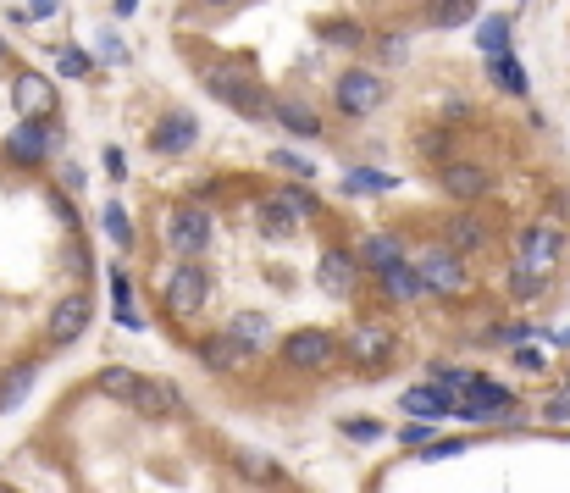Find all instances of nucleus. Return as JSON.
I'll return each mask as SVG.
<instances>
[{
	"mask_svg": "<svg viewBox=\"0 0 570 493\" xmlns=\"http://www.w3.org/2000/svg\"><path fill=\"white\" fill-rule=\"evenodd\" d=\"M333 100H338L344 117H371V111L388 100V84H382V73H371V67H349L333 84Z\"/></svg>",
	"mask_w": 570,
	"mask_h": 493,
	"instance_id": "2",
	"label": "nucleus"
},
{
	"mask_svg": "<svg viewBox=\"0 0 570 493\" xmlns=\"http://www.w3.org/2000/svg\"><path fill=\"white\" fill-rule=\"evenodd\" d=\"M167 244L178 250V261H200L205 244H211V217H205V205H178V211H172Z\"/></svg>",
	"mask_w": 570,
	"mask_h": 493,
	"instance_id": "5",
	"label": "nucleus"
},
{
	"mask_svg": "<svg viewBox=\"0 0 570 493\" xmlns=\"http://www.w3.org/2000/svg\"><path fill=\"white\" fill-rule=\"evenodd\" d=\"M399 410H404V416H416V421H427V427H432V421H443V416H454V405H449V399H443L432 383L404 388V394H399Z\"/></svg>",
	"mask_w": 570,
	"mask_h": 493,
	"instance_id": "16",
	"label": "nucleus"
},
{
	"mask_svg": "<svg viewBox=\"0 0 570 493\" xmlns=\"http://www.w3.org/2000/svg\"><path fill=\"white\" fill-rule=\"evenodd\" d=\"M12 106L23 111V122H39L45 111H56V84L45 73H17L12 78Z\"/></svg>",
	"mask_w": 570,
	"mask_h": 493,
	"instance_id": "10",
	"label": "nucleus"
},
{
	"mask_svg": "<svg viewBox=\"0 0 570 493\" xmlns=\"http://www.w3.org/2000/svg\"><path fill=\"white\" fill-rule=\"evenodd\" d=\"M106 228H111V239H117V244H133V228H128V211H122L117 200L106 205Z\"/></svg>",
	"mask_w": 570,
	"mask_h": 493,
	"instance_id": "36",
	"label": "nucleus"
},
{
	"mask_svg": "<svg viewBox=\"0 0 570 493\" xmlns=\"http://www.w3.org/2000/svg\"><path fill=\"white\" fill-rule=\"evenodd\" d=\"M404 50H410V39H399V34H388V39H382V56H388V61H399Z\"/></svg>",
	"mask_w": 570,
	"mask_h": 493,
	"instance_id": "45",
	"label": "nucleus"
},
{
	"mask_svg": "<svg viewBox=\"0 0 570 493\" xmlns=\"http://www.w3.org/2000/svg\"><path fill=\"white\" fill-rule=\"evenodd\" d=\"M227 338H233V344H244L255 355V349H266L272 344V322H266L261 311H238V316H227V327H222Z\"/></svg>",
	"mask_w": 570,
	"mask_h": 493,
	"instance_id": "18",
	"label": "nucleus"
},
{
	"mask_svg": "<svg viewBox=\"0 0 570 493\" xmlns=\"http://www.w3.org/2000/svg\"><path fill=\"white\" fill-rule=\"evenodd\" d=\"M50 139H56V133H45L39 122H17V128H12V139H6V156H12V161H23V167H34V161H45Z\"/></svg>",
	"mask_w": 570,
	"mask_h": 493,
	"instance_id": "17",
	"label": "nucleus"
},
{
	"mask_svg": "<svg viewBox=\"0 0 570 493\" xmlns=\"http://www.w3.org/2000/svg\"><path fill=\"white\" fill-rule=\"evenodd\" d=\"M283 361L294 366V372H321V366L338 355V344H333V333L327 327H294V333L283 338Z\"/></svg>",
	"mask_w": 570,
	"mask_h": 493,
	"instance_id": "3",
	"label": "nucleus"
},
{
	"mask_svg": "<svg viewBox=\"0 0 570 493\" xmlns=\"http://www.w3.org/2000/svg\"><path fill=\"white\" fill-rule=\"evenodd\" d=\"M200 84L211 89V95L222 100V106H233L238 117H250V122L272 117V100L261 95V84H255L250 73H238V67H205Z\"/></svg>",
	"mask_w": 570,
	"mask_h": 493,
	"instance_id": "1",
	"label": "nucleus"
},
{
	"mask_svg": "<svg viewBox=\"0 0 570 493\" xmlns=\"http://www.w3.org/2000/svg\"><path fill=\"white\" fill-rule=\"evenodd\" d=\"M487 183H493V178H487L482 167H471V161H449V167L438 172V189L454 194V200H482Z\"/></svg>",
	"mask_w": 570,
	"mask_h": 493,
	"instance_id": "15",
	"label": "nucleus"
},
{
	"mask_svg": "<svg viewBox=\"0 0 570 493\" xmlns=\"http://www.w3.org/2000/svg\"><path fill=\"white\" fill-rule=\"evenodd\" d=\"M194 139H200V122H194L189 111H167L150 133V150L155 156H178V150H189Z\"/></svg>",
	"mask_w": 570,
	"mask_h": 493,
	"instance_id": "13",
	"label": "nucleus"
},
{
	"mask_svg": "<svg viewBox=\"0 0 570 493\" xmlns=\"http://www.w3.org/2000/svg\"><path fill=\"white\" fill-rule=\"evenodd\" d=\"M399 444H410V449H427V444H432V427H427V421H416V427H404V433H399Z\"/></svg>",
	"mask_w": 570,
	"mask_h": 493,
	"instance_id": "40",
	"label": "nucleus"
},
{
	"mask_svg": "<svg viewBox=\"0 0 570 493\" xmlns=\"http://www.w3.org/2000/svg\"><path fill=\"white\" fill-rule=\"evenodd\" d=\"M344 433L349 438H366V444H371V438H382V427H377V421H344Z\"/></svg>",
	"mask_w": 570,
	"mask_h": 493,
	"instance_id": "44",
	"label": "nucleus"
},
{
	"mask_svg": "<svg viewBox=\"0 0 570 493\" xmlns=\"http://www.w3.org/2000/svg\"><path fill=\"white\" fill-rule=\"evenodd\" d=\"M89 316H95L89 294H61V300L50 305V344H72V338L89 327Z\"/></svg>",
	"mask_w": 570,
	"mask_h": 493,
	"instance_id": "11",
	"label": "nucleus"
},
{
	"mask_svg": "<svg viewBox=\"0 0 570 493\" xmlns=\"http://www.w3.org/2000/svg\"><path fill=\"white\" fill-rule=\"evenodd\" d=\"M89 61H95L89 50H78V45H61V50H56V73H61V78H89Z\"/></svg>",
	"mask_w": 570,
	"mask_h": 493,
	"instance_id": "32",
	"label": "nucleus"
},
{
	"mask_svg": "<svg viewBox=\"0 0 570 493\" xmlns=\"http://www.w3.org/2000/svg\"><path fill=\"white\" fill-rule=\"evenodd\" d=\"M476 17V0H432L427 6V23L432 28H465Z\"/></svg>",
	"mask_w": 570,
	"mask_h": 493,
	"instance_id": "23",
	"label": "nucleus"
},
{
	"mask_svg": "<svg viewBox=\"0 0 570 493\" xmlns=\"http://www.w3.org/2000/svg\"><path fill=\"white\" fill-rule=\"evenodd\" d=\"M238 471H244V477H255V482H277V477H283V471L266 466L261 455H238Z\"/></svg>",
	"mask_w": 570,
	"mask_h": 493,
	"instance_id": "37",
	"label": "nucleus"
},
{
	"mask_svg": "<svg viewBox=\"0 0 570 493\" xmlns=\"http://www.w3.org/2000/svg\"><path fill=\"white\" fill-rule=\"evenodd\" d=\"M111 294H117V322L128 327V333H139L144 316L133 311V289H128V277H122V272H111Z\"/></svg>",
	"mask_w": 570,
	"mask_h": 493,
	"instance_id": "31",
	"label": "nucleus"
},
{
	"mask_svg": "<svg viewBox=\"0 0 570 493\" xmlns=\"http://www.w3.org/2000/svg\"><path fill=\"white\" fill-rule=\"evenodd\" d=\"M272 200L277 205H283V211H288V217H316V211H321V200H316V194H310V189H299V183H288V189H277L272 194Z\"/></svg>",
	"mask_w": 570,
	"mask_h": 493,
	"instance_id": "27",
	"label": "nucleus"
},
{
	"mask_svg": "<svg viewBox=\"0 0 570 493\" xmlns=\"http://www.w3.org/2000/svg\"><path fill=\"white\" fill-rule=\"evenodd\" d=\"M272 167H283L288 178H316V161L299 156V150H288V145H277V150H272Z\"/></svg>",
	"mask_w": 570,
	"mask_h": 493,
	"instance_id": "33",
	"label": "nucleus"
},
{
	"mask_svg": "<svg viewBox=\"0 0 570 493\" xmlns=\"http://www.w3.org/2000/svg\"><path fill=\"white\" fill-rule=\"evenodd\" d=\"M476 45H482L487 56H499V50H510V17H499V12H493L482 28H476Z\"/></svg>",
	"mask_w": 570,
	"mask_h": 493,
	"instance_id": "30",
	"label": "nucleus"
},
{
	"mask_svg": "<svg viewBox=\"0 0 570 493\" xmlns=\"http://www.w3.org/2000/svg\"><path fill=\"white\" fill-rule=\"evenodd\" d=\"M95 388H100L106 399H117V405H128L133 388H139V372H133V366H106V372L95 377Z\"/></svg>",
	"mask_w": 570,
	"mask_h": 493,
	"instance_id": "22",
	"label": "nucleus"
},
{
	"mask_svg": "<svg viewBox=\"0 0 570 493\" xmlns=\"http://www.w3.org/2000/svg\"><path fill=\"white\" fill-rule=\"evenodd\" d=\"M526 333H532V327H526V322H510V327H504V333H499V338H504V344H521V338H526Z\"/></svg>",
	"mask_w": 570,
	"mask_h": 493,
	"instance_id": "46",
	"label": "nucleus"
},
{
	"mask_svg": "<svg viewBox=\"0 0 570 493\" xmlns=\"http://www.w3.org/2000/svg\"><path fill=\"white\" fill-rule=\"evenodd\" d=\"M23 12H28V23H39V17H56L61 12V0H28Z\"/></svg>",
	"mask_w": 570,
	"mask_h": 493,
	"instance_id": "42",
	"label": "nucleus"
},
{
	"mask_svg": "<svg viewBox=\"0 0 570 493\" xmlns=\"http://www.w3.org/2000/svg\"><path fill=\"white\" fill-rule=\"evenodd\" d=\"M211 294V277H205L200 261H178V272L167 277V311L172 316H194Z\"/></svg>",
	"mask_w": 570,
	"mask_h": 493,
	"instance_id": "7",
	"label": "nucleus"
},
{
	"mask_svg": "<svg viewBox=\"0 0 570 493\" xmlns=\"http://www.w3.org/2000/svg\"><path fill=\"white\" fill-rule=\"evenodd\" d=\"M316 283L333 300H344V294H355V283H360V266H355V255H344V250H327L316 261Z\"/></svg>",
	"mask_w": 570,
	"mask_h": 493,
	"instance_id": "14",
	"label": "nucleus"
},
{
	"mask_svg": "<svg viewBox=\"0 0 570 493\" xmlns=\"http://www.w3.org/2000/svg\"><path fill=\"white\" fill-rule=\"evenodd\" d=\"M100 50H106V56H111V61H122V56H128V50H122V39H111V34H106V39H100Z\"/></svg>",
	"mask_w": 570,
	"mask_h": 493,
	"instance_id": "47",
	"label": "nucleus"
},
{
	"mask_svg": "<svg viewBox=\"0 0 570 493\" xmlns=\"http://www.w3.org/2000/svg\"><path fill=\"white\" fill-rule=\"evenodd\" d=\"M238 361H250V349L233 344L227 333H216L211 344H205V366H211V372H227V366H238Z\"/></svg>",
	"mask_w": 570,
	"mask_h": 493,
	"instance_id": "26",
	"label": "nucleus"
},
{
	"mask_svg": "<svg viewBox=\"0 0 570 493\" xmlns=\"http://www.w3.org/2000/svg\"><path fill=\"white\" fill-rule=\"evenodd\" d=\"M416 272H421V283L438 289V294H465V266H460V255H449V250H427L416 261Z\"/></svg>",
	"mask_w": 570,
	"mask_h": 493,
	"instance_id": "12",
	"label": "nucleus"
},
{
	"mask_svg": "<svg viewBox=\"0 0 570 493\" xmlns=\"http://www.w3.org/2000/svg\"><path fill=\"white\" fill-rule=\"evenodd\" d=\"M510 294H515V300H537V294H543V277H532V272L515 266V272H510Z\"/></svg>",
	"mask_w": 570,
	"mask_h": 493,
	"instance_id": "35",
	"label": "nucleus"
},
{
	"mask_svg": "<svg viewBox=\"0 0 570 493\" xmlns=\"http://www.w3.org/2000/svg\"><path fill=\"white\" fill-rule=\"evenodd\" d=\"M543 416H548V421H570V383L559 388V394L543 399Z\"/></svg>",
	"mask_w": 570,
	"mask_h": 493,
	"instance_id": "38",
	"label": "nucleus"
},
{
	"mask_svg": "<svg viewBox=\"0 0 570 493\" xmlns=\"http://www.w3.org/2000/svg\"><path fill=\"white\" fill-rule=\"evenodd\" d=\"M482 233H487V228H482L476 217H454V222H449V239L460 244V250H476V244H482Z\"/></svg>",
	"mask_w": 570,
	"mask_h": 493,
	"instance_id": "34",
	"label": "nucleus"
},
{
	"mask_svg": "<svg viewBox=\"0 0 570 493\" xmlns=\"http://www.w3.org/2000/svg\"><path fill=\"white\" fill-rule=\"evenodd\" d=\"M393 349H399V333H393L388 322H360L355 333H349V361H355L360 372H382V366L393 361Z\"/></svg>",
	"mask_w": 570,
	"mask_h": 493,
	"instance_id": "4",
	"label": "nucleus"
},
{
	"mask_svg": "<svg viewBox=\"0 0 570 493\" xmlns=\"http://www.w3.org/2000/svg\"><path fill=\"white\" fill-rule=\"evenodd\" d=\"M443 122H465V100H449V106H443Z\"/></svg>",
	"mask_w": 570,
	"mask_h": 493,
	"instance_id": "48",
	"label": "nucleus"
},
{
	"mask_svg": "<svg viewBox=\"0 0 570 493\" xmlns=\"http://www.w3.org/2000/svg\"><path fill=\"white\" fill-rule=\"evenodd\" d=\"M454 416H465V421H499V416H515V394L482 377V383H476L471 394L454 405Z\"/></svg>",
	"mask_w": 570,
	"mask_h": 493,
	"instance_id": "9",
	"label": "nucleus"
},
{
	"mask_svg": "<svg viewBox=\"0 0 570 493\" xmlns=\"http://www.w3.org/2000/svg\"><path fill=\"white\" fill-rule=\"evenodd\" d=\"M272 117L283 122L288 133H299V139H321V117L310 106H299V100H272Z\"/></svg>",
	"mask_w": 570,
	"mask_h": 493,
	"instance_id": "19",
	"label": "nucleus"
},
{
	"mask_svg": "<svg viewBox=\"0 0 570 493\" xmlns=\"http://www.w3.org/2000/svg\"><path fill=\"white\" fill-rule=\"evenodd\" d=\"M515 366H521V372H543V349H515Z\"/></svg>",
	"mask_w": 570,
	"mask_h": 493,
	"instance_id": "41",
	"label": "nucleus"
},
{
	"mask_svg": "<svg viewBox=\"0 0 570 493\" xmlns=\"http://www.w3.org/2000/svg\"><path fill=\"white\" fill-rule=\"evenodd\" d=\"M255 228H261L266 239H294V217H288L277 200H261V205H255Z\"/></svg>",
	"mask_w": 570,
	"mask_h": 493,
	"instance_id": "24",
	"label": "nucleus"
},
{
	"mask_svg": "<svg viewBox=\"0 0 570 493\" xmlns=\"http://www.w3.org/2000/svg\"><path fill=\"white\" fill-rule=\"evenodd\" d=\"M128 410H133V416H144V421H172V416H183V394H178L172 383L139 377V388H133Z\"/></svg>",
	"mask_w": 570,
	"mask_h": 493,
	"instance_id": "8",
	"label": "nucleus"
},
{
	"mask_svg": "<svg viewBox=\"0 0 570 493\" xmlns=\"http://www.w3.org/2000/svg\"><path fill=\"white\" fill-rule=\"evenodd\" d=\"M382 289H388L393 300H421V294H427V283H421V272L410 261H399V266H388V272H382Z\"/></svg>",
	"mask_w": 570,
	"mask_h": 493,
	"instance_id": "20",
	"label": "nucleus"
},
{
	"mask_svg": "<svg viewBox=\"0 0 570 493\" xmlns=\"http://www.w3.org/2000/svg\"><path fill=\"white\" fill-rule=\"evenodd\" d=\"M133 6H139V0H117V17H133Z\"/></svg>",
	"mask_w": 570,
	"mask_h": 493,
	"instance_id": "49",
	"label": "nucleus"
},
{
	"mask_svg": "<svg viewBox=\"0 0 570 493\" xmlns=\"http://www.w3.org/2000/svg\"><path fill=\"white\" fill-rule=\"evenodd\" d=\"M388 189H393V178H388V172H371V167L344 172V194H388Z\"/></svg>",
	"mask_w": 570,
	"mask_h": 493,
	"instance_id": "29",
	"label": "nucleus"
},
{
	"mask_svg": "<svg viewBox=\"0 0 570 493\" xmlns=\"http://www.w3.org/2000/svg\"><path fill=\"white\" fill-rule=\"evenodd\" d=\"M205 6H233V0H205Z\"/></svg>",
	"mask_w": 570,
	"mask_h": 493,
	"instance_id": "51",
	"label": "nucleus"
},
{
	"mask_svg": "<svg viewBox=\"0 0 570 493\" xmlns=\"http://www.w3.org/2000/svg\"><path fill=\"white\" fill-rule=\"evenodd\" d=\"M0 61H12V50H6V39H0Z\"/></svg>",
	"mask_w": 570,
	"mask_h": 493,
	"instance_id": "50",
	"label": "nucleus"
},
{
	"mask_svg": "<svg viewBox=\"0 0 570 493\" xmlns=\"http://www.w3.org/2000/svg\"><path fill=\"white\" fill-rule=\"evenodd\" d=\"M559 344H570V327H565V333H559Z\"/></svg>",
	"mask_w": 570,
	"mask_h": 493,
	"instance_id": "52",
	"label": "nucleus"
},
{
	"mask_svg": "<svg viewBox=\"0 0 570 493\" xmlns=\"http://www.w3.org/2000/svg\"><path fill=\"white\" fill-rule=\"evenodd\" d=\"M559 255H565V233L548 228V222H537V228L521 233V255H515V266L532 277H548L559 266Z\"/></svg>",
	"mask_w": 570,
	"mask_h": 493,
	"instance_id": "6",
	"label": "nucleus"
},
{
	"mask_svg": "<svg viewBox=\"0 0 570 493\" xmlns=\"http://www.w3.org/2000/svg\"><path fill=\"white\" fill-rule=\"evenodd\" d=\"M360 261L371 266V272H388V266H399L404 261V250H399V239H388V233H371L366 244H360Z\"/></svg>",
	"mask_w": 570,
	"mask_h": 493,
	"instance_id": "21",
	"label": "nucleus"
},
{
	"mask_svg": "<svg viewBox=\"0 0 570 493\" xmlns=\"http://www.w3.org/2000/svg\"><path fill=\"white\" fill-rule=\"evenodd\" d=\"M321 34L333 39V45H360V39H366V28H349V23H327V28H321Z\"/></svg>",
	"mask_w": 570,
	"mask_h": 493,
	"instance_id": "39",
	"label": "nucleus"
},
{
	"mask_svg": "<svg viewBox=\"0 0 570 493\" xmlns=\"http://www.w3.org/2000/svg\"><path fill=\"white\" fill-rule=\"evenodd\" d=\"M487 73L499 78V89H510V95H526V73H521V61H515V50H499V56H487Z\"/></svg>",
	"mask_w": 570,
	"mask_h": 493,
	"instance_id": "25",
	"label": "nucleus"
},
{
	"mask_svg": "<svg viewBox=\"0 0 570 493\" xmlns=\"http://www.w3.org/2000/svg\"><path fill=\"white\" fill-rule=\"evenodd\" d=\"M416 145H421V156H443V145H449V139H443L438 128H427V133L416 139Z\"/></svg>",
	"mask_w": 570,
	"mask_h": 493,
	"instance_id": "43",
	"label": "nucleus"
},
{
	"mask_svg": "<svg viewBox=\"0 0 570 493\" xmlns=\"http://www.w3.org/2000/svg\"><path fill=\"white\" fill-rule=\"evenodd\" d=\"M34 366H17V372L12 377H6V383H0V410H17V405H23V399H28V388H34Z\"/></svg>",
	"mask_w": 570,
	"mask_h": 493,
	"instance_id": "28",
	"label": "nucleus"
}]
</instances>
